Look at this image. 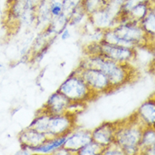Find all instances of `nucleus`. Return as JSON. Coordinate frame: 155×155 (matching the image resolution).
Returning a JSON list of instances; mask_svg holds the SVG:
<instances>
[{
    "mask_svg": "<svg viewBox=\"0 0 155 155\" xmlns=\"http://www.w3.org/2000/svg\"><path fill=\"white\" fill-rule=\"evenodd\" d=\"M73 126V119L71 114H51L44 113L37 118L30 127L42 132L47 137H59L70 133Z\"/></svg>",
    "mask_w": 155,
    "mask_h": 155,
    "instance_id": "1",
    "label": "nucleus"
},
{
    "mask_svg": "<svg viewBox=\"0 0 155 155\" xmlns=\"http://www.w3.org/2000/svg\"><path fill=\"white\" fill-rule=\"evenodd\" d=\"M84 68H94L104 72L113 87L123 85L128 79V70L126 64L116 62L103 55L97 54L88 59Z\"/></svg>",
    "mask_w": 155,
    "mask_h": 155,
    "instance_id": "2",
    "label": "nucleus"
},
{
    "mask_svg": "<svg viewBox=\"0 0 155 155\" xmlns=\"http://www.w3.org/2000/svg\"><path fill=\"white\" fill-rule=\"evenodd\" d=\"M145 37V31L131 25H122L114 31H107L104 41L114 45L130 48L139 43Z\"/></svg>",
    "mask_w": 155,
    "mask_h": 155,
    "instance_id": "3",
    "label": "nucleus"
},
{
    "mask_svg": "<svg viewBox=\"0 0 155 155\" xmlns=\"http://www.w3.org/2000/svg\"><path fill=\"white\" fill-rule=\"evenodd\" d=\"M143 130L137 125H130L118 128L114 136V142L125 153H135L139 150Z\"/></svg>",
    "mask_w": 155,
    "mask_h": 155,
    "instance_id": "4",
    "label": "nucleus"
},
{
    "mask_svg": "<svg viewBox=\"0 0 155 155\" xmlns=\"http://www.w3.org/2000/svg\"><path fill=\"white\" fill-rule=\"evenodd\" d=\"M59 92L72 103H81L89 99L93 93L81 76H71L68 78L59 87Z\"/></svg>",
    "mask_w": 155,
    "mask_h": 155,
    "instance_id": "5",
    "label": "nucleus"
},
{
    "mask_svg": "<svg viewBox=\"0 0 155 155\" xmlns=\"http://www.w3.org/2000/svg\"><path fill=\"white\" fill-rule=\"evenodd\" d=\"M81 77L94 92H104L113 87L107 76L97 69L84 68Z\"/></svg>",
    "mask_w": 155,
    "mask_h": 155,
    "instance_id": "6",
    "label": "nucleus"
},
{
    "mask_svg": "<svg viewBox=\"0 0 155 155\" xmlns=\"http://www.w3.org/2000/svg\"><path fill=\"white\" fill-rule=\"evenodd\" d=\"M100 55L113 59L116 62L124 63L132 59L133 52L130 48L119 46L103 41L99 45Z\"/></svg>",
    "mask_w": 155,
    "mask_h": 155,
    "instance_id": "7",
    "label": "nucleus"
},
{
    "mask_svg": "<svg viewBox=\"0 0 155 155\" xmlns=\"http://www.w3.org/2000/svg\"><path fill=\"white\" fill-rule=\"evenodd\" d=\"M116 128L114 124L106 123L97 127L92 133V139L93 142L99 144L103 147H107L114 141V136Z\"/></svg>",
    "mask_w": 155,
    "mask_h": 155,
    "instance_id": "8",
    "label": "nucleus"
},
{
    "mask_svg": "<svg viewBox=\"0 0 155 155\" xmlns=\"http://www.w3.org/2000/svg\"><path fill=\"white\" fill-rule=\"evenodd\" d=\"M48 141V137L44 133L29 127L20 135V142L25 148H31L42 145Z\"/></svg>",
    "mask_w": 155,
    "mask_h": 155,
    "instance_id": "9",
    "label": "nucleus"
},
{
    "mask_svg": "<svg viewBox=\"0 0 155 155\" xmlns=\"http://www.w3.org/2000/svg\"><path fill=\"white\" fill-rule=\"evenodd\" d=\"M72 102L60 92H57L49 97L46 105L45 113L51 114H59L64 113Z\"/></svg>",
    "mask_w": 155,
    "mask_h": 155,
    "instance_id": "10",
    "label": "nucleus"
},
{
    "mask_svg": "<svg viewBox=\"0 0 155 155\" xmlns=\"http://www.w3.org/2000/svg\"><path fill=\"white\" fill-rule=\"evenodd\" d=\"M92 141V133L87 131H80L72 134L69 137H67L63 147L68 151L77 152Z\"/></svg>",
    "mask_w": 155,
    "mask_h": 155,
    "instance_id": "11",
    "label": "nucleus"
},
{
    "mask_svg": "<svg viewBox=\"0 0 155 155\" xmlns=\"http://www.w3.org/2000/svg\"><path fill=\"white\" fill-rule=\"evenodd\" d=\"M66 138H67V135H64L59 137H55L52 140L47 141L46 143H44L40 146L30 148V150L33 152H38V153H49V152L54 151L55 149H58V148L63 147Z\"/></svg>",
    "mask_w": 155,
    "mask_h": 155,
    "instance_id": "12",
    "label": "nucleus"
},
{
    "mask_svg": "<svg viewBox=\"0 0 155 155\" xmlns=\"http://www.w3.org/2000/svg\"><path fill=\"white\" fill-rule=\"evenodd\" d=\"M139 114L145 124L148 126H153L155 119V105L154 100L147 101L139 109Z\"/></svg>",
    "mask_w": 155,
    "mask_h": 155,
    "instance_id": "13",
    "label": "nucleus"
},
{
    "mask_svg": "<svg viewBox=\"0 0 155 155\" xmlns=\"http://www.w3.org/2000/svg\"><path fill=\"white\" fill-rule=\"evenodd\" d=\"M154 130L152 126H148V128L143 131L142 139L140 143V147L143 148H151L154 147Z\"/></svg>",
    "mask_w": 155,
    "mask_h": 155,
    "instance_id": "14",
    "label": "nucleus"
},
{
    "mask_svg": "<svg viewBox=\"0 0 155 155\" xmlns=\"http://www.w3.org/2000/svg\"><path fill=\"white\" fill-rule=\"evenodd\" d=\"M104 148L99 144H97L95 142H90L86 146H84L81 150H79L80 154H97L99 153H103Z\"/></svg>",
    "mask_w": 155,
    "mask_h": 155,
    "instance_id": "15",
    "label": "nucleus"
},
{
    "mask_svg": "<svg viewBox=\"0 0 155 155\" xmlns=\"http://www.w3.org/2000/svg\"><path fill=\"white\" fill-rule=\"evenodd\" d=\"M144 29L145 32L154 34V13L152 12L144 21Z\"/></svg>",
    "mask_w": 155,
    "mask_h": 155,
    "instance_id": "16",
    "label": "nucleus"
},
{
    "mask_svg": "<svg viewBox=\"0 0 155 155\" xmlns=\"http://www.w3.org/2000/svg\"><path fill=\"white\" fill-rule=\"evenodd\" d=\"M131 13L136 18H143L146 14V8L143 4H138L131 9Z\"/></svg>",
    "mask_w": 155,
    "mask_h": 155,
    "instance_id": "17",
    "label": "nucleus"
},
{
    "mask_svg": "<svg viewBox=\"0 0 155 155\" xmlns=\"http://www.w3.org/2000/svg\"><path fill=\"white\" fill-rule=\"evenodd\" d=\"M78 3H79V0H64V10H65V12L71 13L74 8H76Z\"/></svg>",
    "mask_w": 155,
    "mask_h": 155,
    "instance_id": "18",
    "label": "nucleus"
},
{
    "mask_svg": "<svg viewBox=\"0 0 155 155\" xmlns=\"http://www.w3.org/2000/svg\"><path fill=\"white\" fill-rule=\"evenodd\" d=\"M62 9H63V4H61L60 2L55 1V2H54L53 4H51L50 11L55 16L59 17L61 15V13H62Z\"/></svg>",
    "mask_w": 155,
    "mask_h": 155,
    "instance_id": "19",
    "label": "nucleus"
},
{
    "mask_svg": "<svg viewBox=\"0 0 155 155\" xmlns=\"http://www.w3.org/2000/svg\"><path fill=\"white\" fill-rule=\"evenodd\" d=\"M99 4H100L99 0H88L87 9L91 12H94L99 7Z\"/></svg>",
    "mask_w": 155,
    "mask_h": 155,
    "instance_id": "20",
    "label": "nucleus"
},
{
    "mask_svg": "<svg viewBox=\"0 0 155 155\" xmlns=\"http://www.w3.org/2000/svg\"><path fill=\"white\" fill-rule=\"evenodd\" d=\"M138 2V0H128V2H127V4H126V8H127L128 10H131V9L137 5V4Z\"/></svg>",
    "mask_w": 155,
    "mask_h": 155,
    "instance_id": "21",
    "label": "nucleus"
},
{
    "mask_svg": "<svg viewBox=\"0 0 155 155\" xmlns=\"http://www.w3.org/2000/svg\"><path fill=\"white\" fill-rule=\"evenodd\" d=\"M70 37H71V34L69 32V31H68L67 29L64 30L63 33H62V39H63V40H65V39H67V38H69Z\"/></svg>",
    "mask_w": 155,
    "mask_h": 155,
    "instance_id": "22",
    "label": "nucleus"
},
{
    "mask_svg": "<svg viewBox=\"0 0 155 155\" xmlns=\"http://www.w3.org/2000/svg\"><path fill=\"white\" fill-rule=\"evenodd\" d=\"M2 68H3V65H2V64H0V70H1V69H2Z\"/></svg>",
    "mask_w": 155,
    "mask_h": 155,
    "instance_id": "23",
    "label": "nucleus"
},
{
    "mask_svg": "<svg viewBox=\"0 0 155 155\" xmlns=\"http://www.w3.org/2000/svg\"><path fill=\"white\" fill-rule=\"evenodd\" d=\"M138 1H139V2H140V1H143V0H138Z\"/></svg>",
    "mask_w": 155,
    "mask_h": 155,
    "instance_id": "24",
    "label": "nucleus"
}]
</instances>
